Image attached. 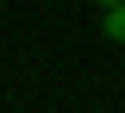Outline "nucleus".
I'll return each mask as SVG.
<instances>
[{
  "label": "nucleus",
  "instance_id": "2",
  "mask_svg": "<svg viewBox=\"0 0 125 113\" xmlns=\"http://www.w3.org/2000/svg\"><path fill=\"white\" fill-rule=\"evenodd\" d=\"M94 6H113V0H94Z\"/></svg>",
  "mask_w": 125,
  "mask_h": 113
},
{
  "label": "nucleus",
  "instance_id": "1",
  "mask_svg": "<svg viewBox=\"0 0 125 113\" xmlns=\"http://www.w3.org/2000/svg\"><path fill=\"white\" fill-rule=\"evenodd\" d=\"M100 38H113V44H125V0H113V6H100Z\"/></svg>",
  "mask_w": 125,
  "mask_h": 113
}]
</instances>
